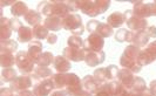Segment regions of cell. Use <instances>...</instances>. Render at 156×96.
Here are the masks:
<instances>
[{"instance_id":"1","label":"cell","mask_w":156,"mask_h":96,"mask_svg":"<svg viewBox=\"0 0 156 96\" xmlns=\"http://www.w3.org/2000/svg\"><path fill=\"white\" fill-rule=\"evenodd\" d=\"M87 46L90 48V50H93V52H100L102 46H103V39L98 34L90 35L87 39Z\"/></svg>"},{"instance_id":"2","label":"cell","mask_w":156,"mask_h":96,"mask_svg":"<svg viewBox=\"0 0 156 96\" xmlns=\"http://www.w3.org/2000/svg\"><path fill=\"white\" fill-rule=\"evenodd\" d=\"M105 59V53L102 52H92L86 56V62L89 66H96L101 63Z\"/></svg>"},{"instance_id":"3","label":"cell","mask_w":156,"mask_h":96,"mask_svg":"<svg viewBox=\"0 0 156 96\" xmlns=\"http://www.w3.org/2000/svg\"><path fill=\"white\" fill-rule=\"evenodd\" d=\"M25 56H26L25 53H20L18 55V61H16V63L21 68L23 72H25V70H31L32 69V62L30 61V59H27Z\"/></svg>"},{"instance_id":"4","label":"cell","mask_w":156,"mask_h":96,"mask_svg":"<svg viewBox=\"0 0 156 96\" xmlns=\"http://www.w3.org/2000/svg\"><path fill=\"white\" fill-rule=\"evenodd\" d=\"M55 68L60 72H66L70 68V63L60 56V57H56V60H55Z\"/></svg>"},{"instance_id":"5","label":"cell","mask_w":156,"mask_h":96,"mask_svg":"<svg viewBox=\"0 0 156 96\" xmlns=\"http://www.w3.org/2000/svg\"><path fill=\"white\" fill-rule=\"evenodd\" d=\"M108 21H109V24L113 27H119L120 25L123 22V16H122V14H120L119 12H115L114 14H112L108 18Z\"/></svg>"},{"instance_id":"6","label":"cell","mask_w":156,"mask_h":96,"mask_svg":"<svg viewBox=\"0 0 156 96\" xmlns=\"http://www.w3.org/2000/svg\"><path fill=\"white\" fill-rule=\"evenodd\" d=\"M31 29L28 27H23L21 31L19 32V40L21 41V42H26V41L31 40Z\"/></svg>"},{"instance_id":"7","label":"cell","mask_w":156,"mask_h":96,"mask_svg":"<svg viewBox=\"0 0 156 96\" xmlns=\"http://www.w3.org/2000/svg\"><path fill=\"white\" fill-rule=\"evenodd\" d=\"M28 14H26V20L30 22V24L34 25L37 24V22H39L40 21V15L37 13V12H33V11H30V12H27Z\"/></svg>"},{"instance_id":"8","label":"cell","mask_w":156,"mask_h":96,"mask_svg":"<svg viewBox=\"0 0 156 96\" xmlns=\"http://www.w3.org/2000/svg\"><path fill=\"white\" fill-rule=\"evenodd\" d=\"M31 84V81L28 77H19L18 80L16 81V83H14V88L16 87H20V89H23V88H27L28 86Z\"/></svg>"},{"instance_id":"9","label":"cell","mask_w":156,"mask_h":96,"mask_svg":"<svg viewBox=\"0 0 156 96\" xmlns=\"http://www.w3.org/2000/svg\"><path fill=\"white\" fill-rule=\"evenodd\" d=\"M23 11H26V6H25V4H23V2H16V5L12 7V13L16 16L21 15V14H23Z\"/></svg>"},{"instance_id":"10","label":"cell","mask_w":156,"mask_h":96,"mask_svg":"<svg viewBox=\"0 0 156 96\" xmlns=\"http://www.w3.org/2000/svg\"><path fill=\"white\" fill-rule=\"evenodd\" d=\"M34 34H35V36H37V38H39V39L48 38V33H47V31L42 27V26L37 27V28L34 29Z\"/></svg>"},{"instance_id":"11","label":"cell","mask_w":156,"mask_h":96,"mask_svg":"<svg viewBox=\"0 0 156 96\" xmlns=\"http://www.w3.org/2000/svg\"><path fill=\"white\" fill-rule=\"evenodd\" d=\"M116 39L119 41H125L127 39H129V35H128V32L125 31V29H121V31H119L116 34Z\"/></svg>"}]
</instances>
